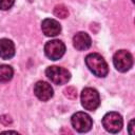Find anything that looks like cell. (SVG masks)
<instances>
[{"label": "cell", "mask_w": 135, "mask_h": 135, "mask_svg": "<svg viewBox=\"0 0 135 135\" xmlns=\"http://www.w3.org/2000/svg\"><path fill=\"white\" fill-rule=\"evenodd\" d=\"M64 95L69 99H76V97H77V91L73 86H68L64 90Z\"/></svg>", "instance_id": "5bb4252c"}, {"label": "cell", "mask_w": 135, "mask_h": 135, "mask_svg": "<svg viewBox=\"0 0 135 135\" xmlns=\"http://www.w3.org/2000/svg\"><path fill=\"white\" fill-rule=\"evenodd\" d=\"M92 44L91 37L85 32H78L73 37V45L78 51H85Z\"/></svg>", "instance_id": "30bf717a"}, {"label": "cell", "mask_w": 135, "mask_h": 135, "mask_svg": "<svg viewBox=\"0 0 135 135\" xmlns=\"http://www.w3.org/2000/svg\"><path fill=\"white\" fill-rule=\"evenodd\" d=\"M113 63L117 71L127 72L133 65V56L126 50H119L113 56Z\"/></svg>", "instance_id": "277c9868"}, {"label": "cell", "mask_w": 135, "mask_h": 135, "mask_svg": "<svg viewBox=\"0 0 135 135\" xmlns=\"http://www.w3.org/2000/svg\"><path fill=\"white\" fill-rule=\"evenodd\" d=\"M45 75L46 77L55 84H65L70 79H71V74L70 72L61 66H57V65H53V66H49L45 70Z\"/></svg>", "instance_id": "3957f363"}, {"label": "cell", "mask_w": 135, "mask_h": 135, "mask_svg": "<svg viewBox=\"0 0 135 135\" xmlns=\"http://www.w3.org/2000/svg\"><path fill=\"white\" fill-rule=\"evenodd\" d=\"M103 128L110 133H118L123 126V120L117 112H109L102 118Z\"/></svg>", "instance_id": "5b68a950"}, {"label": "cell", "mask_w": 135, "mask_h": 135, "mask_svg": "<svg viewBox=\"0 0 135 135\" xmlns=\"http://www.w3.org/2000/svg\"><path fill=\"white\" fill-rule=\"evenodd\" d=\"M44 53L51 60H58L64 55L65 45L61 40H50L44 45Z\"/></svg>", "instance_id": "52a82bcc"}, {"label": "cell", "mask_w": 135, "mask_h": 135, "mask_svg": "<svg viewBox=\"0 0 135 135\" xmlns=\"http://www.w3.org/2000/svg\"><path fill=\"white\" fill-rule=\"evenodd\" d=\"M71 122H72L73 128L77 132H80V133L90 131L93 126V120H92L91 116L84 112L75 113L71 118Z\"/></svg>", "instance_id": "8992f818"}, {"label": "cell", "mask_w": 135, "mask_h": 135, "mask_svg": "<svg viewBox=\"0 0 135 135\" xmlns=\"http://www.w3.org/2000/svg\"><path fill=\"white\" fill-rule=\"evenodd\" d=\"M132 1H133V2H134V1H135V0H132Z\"/></svg>", "instance_id": "ac0fdd59"}, {"label": "cell", "mask_w": 135, "mask_h": 135, "mask_svg": "<svg viewBox=\"0 0 135 135\" xmlns=\"http://www.w3.org/2000/svg\"><path fill=\"white\" fill-rule=\"evenodd\" d=\"M88 69L97 77H105L109 73V66L103 57L98 53H91L85 57Z\"/></svg>", "instance_id": "6da1fadb"}, {"label": "cell", "mask_w": 135, "mask_h": 135, "mask_svg": "<svg viewBox=\"0 0 135 135\" xmlns=\"http://www.w3.org/2000/svg\"><path fill=\"white\" fill-rule=\"evenodd\" d=\"M34 93L38 99L42 101H47L53 97L54 91L50 83L45 81H38L34 85Z\"/></svg>", "instance_id": "ba28073f"}, {"label": "cell", "mask_w": 135, "mask_h": 135, "mask_svg": "<svg viewBox=\"0 0 135 135\" xmlns=\"http://www.w3.org/2000/svg\"><path fill=\"white\" fill-rule=\"evenodd\" d=\"M15 55V44L12 40L2 38L0 39V57L2 59H11Z\"/></svg>", "instance_id": "8fae6325"}, {"label": "cell", "mask_w": 135, "mask_h": 135, "mask_svg": "<svg viewBox=\"0 0 135 135\" xmlns=\"http://www.w3.org/2000/svg\"><path fill=\"white\" fill-rule=\"evenodd\" d=\"M14 70L11 65L1 64L0 65V82H7L13 78Z\"/></svg>", "instance_id": "7c38bea8"}, {"label": "cell", "mask_w": 135, "mask_h": 135, "mask_svg": "<svg viewBox=\"0 0 135 135\" xmlns=\"http://www.w3.org/2000/svg\"><path fill=\"white\" fill-rule=\"evenodd\" d=\"M133 124H134V119H132L129 123V127H128V130H129V133L130 134H134V130H133Z\"/></svg>", "instance_id": "e0dca14e"}, {"label": "cell", "mask_w": 135, "mask_h": 135, "mask_svg": "<svg viewBox=\"0 0 135 135\" xmlns=\"http://www.w3.org/2000/svg\"><path fill=\"white\" fill-rule=\"evenodd\" d=\"M15 0H0V9L6 11L14 5Z\"/></svg>", "instance_id": "9a60e30c"}, {"label": "cell", "mask_w": 135, "mask_h": 135, "mask_svg": "<svg viewBox=\"0 0 135 135\" xmlns=\"http://www.w3.org/2000/svg\"><path fill=\"white\" fill-rule=\"evenodd\" d=\"M81 104L85 110L94 111L100 104V96L97 90L93 88H85L81 92Z\"/></svg>", "instance_id": "7a4b0ae2"}, {"label": "cell", "mask_w": 135, "mask_h": 135, "mask_svg": "<svg viewBox=\"0 0 135 135\" xmlns=\"http://www.w3.org/2000/svg\"><path fill=\"white\" fill-rule=\"evenodd\" d=\"M54 15L58 18H61V19H64L69 16V9L66 8L65 5L63 4H58L54 7Z\"/></svg>", "instance_id": "4fadbf2b"}, {"label": "cell", "mask_w": 135, "mask_h": 135, "mask_svg": "<svg viewBox=\"0 0 135 135\" xmlns=\"http://www.w3.org/2000/svg\"><path fill=\"white\" fill-rule=\"evenodd\" d=\"M0 121L3 126H8L12 123V118L8 116V115H2L0 117Z\"/></svg>", "instance_id": "2e32d148"}, {"label": "cell", "mask_w": 135, "mask_h": 135, "mask_svg": "<svg viewBox=\"0 0 135 135\" xmlns=\"http://www.w3.org/2000/svg\"><path fill=\"white\" fill-rule=\"evenodd\" d=\"M41 30L45 36L54 37V36H57L61 32V25L59 24L57 20L46 18L41 23Z\"/></svg>", "instance_id": "9c48e42d"}]
</instances>
